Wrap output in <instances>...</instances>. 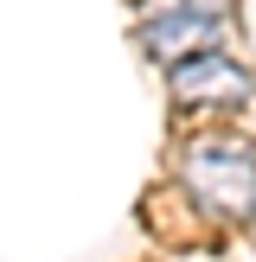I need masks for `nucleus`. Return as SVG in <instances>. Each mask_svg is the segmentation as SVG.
Returning a JSON list of instances; mask_svg holds the SVG:
<instances>
[{
	"label": "nucleus",
	"instance_id": "nucleus-2",
	"mask_svg": "<svg viewBox=\"0 0 256 262\" xmlns=\"http://www.w3.org/2000/svg\"><path fill=\"white\" fill-rule=\"evenodd\" d=\"M166 96L179 115H237L256 102V71L211 38V45L166 64Z\"/></svg>",
	"mask_w": 256,
	"mask_h": 262
},
{
	"label": "nucleus",
	"instance_id": "nucleus-4",
	"mask_svg": "<svg viewBox=\"0 0 256 262\" xmlns=\"http://www.w3.org/2000/svg\"><path fill=\"white\" fill-rule=\"evenodd\" d=\"M250 230H256V217H250Z\"/></svg>",
	"mask_w": 256,
	"mask_h": 262
},
{
	"label": "nucleus",
	"instance_id": "nucleus-3",
	"mask_svg": "<svg viewBox=\"0 0 256 262\" xmlns=\"http://www.w3.org/2000/svg\"><path fill=\"white\" fill-rule=\"evenodd\" d=\"M211 38H224V7H218V0H173V7H154L147 19L135 26V45L147 51L154 64H173V58H186V51L211 45Z\"/></svg>",
	"mask_w": 256,
	"mask_h": 262
},
{
	"label": "nucleus",
	"instance_id": "nucleus-1",
	"mask_svg": "<svg viewBox=\"0 0 256 262\" xmlns=\"http://www.w3.org/2000/svg\"><path fill=\"white\" fill-rule=\"evenodd\" d=\"M179 186L218 224L256 217V147L243 135H192L179 147Z\"/></svg>",
	"mask_w": 256,
	"mask_h": 262
}]
</instances>
